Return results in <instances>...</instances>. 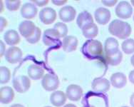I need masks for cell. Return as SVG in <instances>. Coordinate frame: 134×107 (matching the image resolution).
<instances>
[{
	"label": "cell",
	"mask_w": 134,
	"mask_h": 107,
	"mask_svg": "<svg viewBox=\"0 0 134 107\" xmlns=\"http://www.w3.org/2000/svg\"><path fill=\"white\" fill-rule=\"evenodd\" d=\"M108 31L120 39H126L131 34V26L127 22L114 19L108 26Z\"/></svg>",
	"instance_id": "1"
},
{
	"label": "cell",
	"mask_w": 134,
	"mask_h": 107,
	"mask_svg": "<svg viewBox=\"0 0 134 107\" xmlns=\"http://www.w3.org/2000/svg\"><path fill=\"white\" fill-rule=\"evenodd\" d=\"M82 52L88 57L97 58L103 54V46L98 40L91 39L86 42L82 47Z\"/></svg>",
	"instance_id": "2"
},
{
	"label": "cell",
	"mask_w": 134,
	"mask_h": 107,
	"mask_svg": "<svg viewBox=\"0 0 134 107\" xmlns=\"http://www.w3.org/2000/svg\"><path fill=\"white\" fill-rule=\"evenodd\" d=\"M60 36L54 29H46L43 34V43L47 47H56L61 45Z\"/></svg>",
	"instance_id": "3"
},
{
	"label": "cell",
	"mask_w": 134,
	"mask_h": 107,
	"mask_svg": "<svg viewBox=\"0 0 134 107\" xmlns=\"http://www.w3.org/2000/svg\"><path fill=\"white\" fill-rule=\"evenodd\" d=\"M41 86L47 92H52L57 90L59 86V79L55 74H47L42 78Z\"/></svg>",
	"instance_id": "4"
},
{
	"label": "cell",
	"mask_w": 134,
	"mask_h": 107,
	"mask_svg": "<svg viewBox=\"0 0 134 107\" xmlns=\"http://www.w3.org/2000/svg\"><path fill=\"white\" fill-rule=\"evenodd\" d=\"M12 84L16 92L19 93H25L31 86V81L28 76L21 75L14 78Z\"/></svg>",
	"instance_id": "5"
},
{
	"label": "cell",
	"mask_w": 134,
	"mask_h": 107,
	"mask_svg": "<svg viewBox=\"0 0 134 107\" xmlns=\"http://www.w3.org/2000/svg\"><path fill=\"white\" fill-rule=\"evenodd\" d=\"M115 12L119 18L126 19L130 18L133 13L131 5L126 1H121L117 4Z\"/></svg>",
	"instance_id": "6"
},
{
	"label": "cell",
	"mask_w": 134,
	"mask_h": 107,
	"mask_svg": "<svg viewBox=\"0 0 134 107\" xmlns=\"http://www.w3.org/2000/svg\"><path fill=\"white\" fill-rule=\"evenodd\" d=\"M39 16L41 22L44 24H52L57 19V12L54 9L51 7H46L40 10Z\"/></svg>",
	"instance_id": "7"
},
{
	"label": "cell",
	"mask_w": 134,
	"mask_h": 107,
	"mask_svg": "<svg viewBox=\"0 0 134 107\" xmlns=\"http://www.w3.org/2000/svg\"><path fill=\"white\" fill-rule=\"evenodd\" d=\"M36 28V26H35V24L32 21L29 20L22 21L19 25V31L20 32L21 35L26 38V39L33 36Z\"/></svg>",
	"instance_id": "8"
},
{
	"label": "cell",
	"mask_w": 134,
	"mask_h": 107,
	"mask_svg": "<svg viewBox=\"0 0 134 107\" xmlns=\"http://www.w3.org/2000/svg\"><path fill=\"white\" fill-rule=\"evenodd\" d=\"M22 58V52L17 47L9 48L5 52V59L10 64H16Z\"/></svg>",
	"instance_id": "9"
},
{
	"label": "cell",
	"mask_w": 134,
	"mask_h": 107,
	"mask_svg": "<svg viewBox=\"0 0 134 107\" xmlns=\"http://www.w3.org/2000/svg\"><path fill=\"white\" fill-rule=\"evenodd\" d=\"M110 81L105 78H94L91 84L93 90L97 93H106L110 89Z\"/></svg>",
	"instance_id": "10"
},
{
	"label": "cell",
	"mask_w": 134,
	"mask_h": 107,
	"mask_svg": "<svg viewBox=\"0 0 134 107\" xmlns=\"http://www.w3.org/2000/svg\"><path fill=\"white\" fill-rule=\"evenodd\" d=\"M66 95L67 98L73 102H78L81 99L83 95V89L76 84H71L67 87Z\"/></svg>",
	"instance_id": "11"
},
{
	"label": "cell",
	"mask_w": 134,
	"mask_h": 107,
	"mask_svg": "<svg viewBox=\"0 0 134 107\" xmlns=\"http://www.w3.org/2000/svg\"><path fill=\"white\" fill-rule=\"evenodd\" d=\"M76 15V11L71 6H65L59 11V16L62 21L70 22L73 21Z\"/></svg>",
	"instance_id": "12"
},
{
	"label": "cell",
	"mask_w": 134,
	"mask_h": 107,
	"mask_svg": "<svg viewBox=\"0 0 134 107\" xmlns=\"http://www.w3.org/2000/svg\"><path fill=\"white\" fill-rule=\"evenodd\" d=\"M120 51L119 50V42L114 38L108 37L106 39L104 44V52L106 57H111L116 54Z\"/></svg>",
	"instance_id": "13"
},
{
	"label": "cell",
	"mask_w": 134,
	"mask_h": 107,
	"mask_svg": "<svg viewBox=\"0 0 134 107\" xmlns=\"http://www.w3.org/2000/svg\"><path fill=\"white\" fill-rule=\"evenodd\" d=\"M94 17L97 23L101 25H105L110 21L111 12L108 9L106 8H98L94 12Z\"/></svg>",
	"instance_id": "14"
},
{
	"label": "cell",
	"mask_w": 134,
	"mask_h": 107,
	"mask_svg": "<svg viewBox=\"0 0 134 107\" xmlns=\"http://www.w3.org/2000/svg\"><path fill=\"white\" fill-rule=\"evenodd\" d=\"M38 9L33 3H25L21 8V15L27 19L34 18L37 14Z\"/></svg>",
	"instance_id": "15"
},
{
	"label": "cell",
	"mask_w": 134,
	"mask_h": 107,
	"mask_svg": "<svg viewBox=\"0 0 134 107\" xmlns=\"http://www.w3.org/2000/svg\"><path fill=\"white\" fill-rule=\"evenodd\" d=\"M78 41L77 38L74 36H66L62 41V48L66 52H71L77 49Z\"/></svg>",
	"instance_id": "16"
},
{
	"label": "cell",
	"mask_w": 134,
	"mask_h": 107,
	"mask_svg": "<svg viewBox=\"0 0 134 107\" xmlns=\"http://www.w3.org/2000/svg\"><path fill=\"white\" fill-rule=\"evenodd\" d=\"M14 92L10 86H3L0 89V102L2 104H7L14 99Z\"/></svg>",
	"instance_id": "17"
},
{
	"label": "cell",
	"mask_w": 134,
	"mask_h": 107,
	"mask_svg": "<svg viewBox=\"0 0 134 107\" xmlns=\"http://www.w3.org/2000/svg\"><path fill=\"white\" fill-rule=\"evenodd\" d=\"M110 81L111 85L117 89H121L127 84L126 76L121 72H117L112 74Z\"/></svg>",
	"instance_id": "18"
},
{
	"label": "cell",
	"mask_w": 134,
	"mask_h": 107,
	"mask_svg": "<svg viewBox=\"0 0 134 107\" xmlns=\"http://www.w3.org/2000/svg\"><path fill=\"white\" fill-rule=\"evenodd\" d=\"M67 97L64 92L62 91H56L51 94L50 102L56 107H60L64 104L66 102Z\"/></svg>",
	"instance_id": "19"
},
{
	"label": "cell",
	"mask_w": 134,
	"mask_h": 107,
	"mask_svg": "<svg viewBox=\"0 0 134 107\" xmlns=\"http://www.w3.org/2000/svg\"><path fill=\"white\" fill-rule=\"evenodd\" d=\"M29 76L33 80H39L44 77V69L41 66L37 64H31L28 68Z\"/></svg>",
	"instance_id": "20"
},
{
	"label": "cell",
	"mask_w": 134,
	"mask_h": 107,
	"mask_svg": "<svg viewBox=\"0 0 134 107\" xmlns=\"http://www.w3.org/2000/svg\"><path fill=\"white\" fill-rule=\"evenodd\" d=\"M4 39L6 43L9 46H14V45L18 44L21 41L19 33L13 29L6 31V33L4 35Z\"/></svg>",
	"instance_id": "21"
},
{
	"label": "cell",
	"mask_w": 134,
	"mask_h": 107,
	"mask_svg": "<svg viewBox=\"0 0 134 107\" xmlns=\"http://www.w3.org/2000/svg\"><path fill=\"white\" fill-rule=\"evenodd\" d=\"M93 16L89 12H88L87 11H83L82 12H81L78 15L77 19H76V24L80 29H82L83 26L88 24L93 23Z\"/></svg>",
	"instance_id": "22"
},
{
	"label": "cell",
	"mask_w": 134,
	"mask_h": 107,
	"mask_svg": "<svg viewBox=\"0 0 134 107\" xmlns=\"http://www.w3.org/2000/svg\"><path fill=\"white\" fill-rule=\"evenodd\" d=\"M82 34L86 39H93L98 35V29L97 25L94 23L88 24L83 27Z\"/></svg>",
	"instance_id": "23"
},
{
	"label": "cell",
	"mask_w": 134,
	"mask_h": 107,
	"mask_svg": "<svg viewBox=\"0 0 134 107\" xmlns=\"http://www.w3.org/2000/svg\"><path fill=\"white\" fill-rule=\"evenodd\" d=\"M107 64L111 66H117L121 62L123 59V54L121 51L116 53V54L111 56V57H105Z\"/></svg>",
	"instance_id": "24"
},
{
	"label": "cell",
	"mask_w": 134,
	"mask_h": 107,
	"mask_svg": "<svg viewBox=\"0 0 134 107\" xmlns=\"http://www.w3.org/2000/svg\"><path fill=\"white\" fill-rule=\"evenodd\" d=\"M122 50L125 54H131L134 53V39H127L121 44Z\"/></svg>",
	"instance_id": "25"
},
{
	"label": "cell",
	"mask_w": 134,
	"mask_h": 107,
	"mask_svg": "<svg viewBox=\"0 0 134 107\" xmlns=\"http://www.w3.org/2000/svg\"><path fill=\"white\" fill-rule=\"evenodd\" d=\"M11 78L10 70L6 66L0 67V83L2 84H7Z\"/></svg>",
	"instance_id": "26"
},
{
	"label": "cell",
	"mask_w": 134,
	"mask_h": 107,
	"mask_svg": "<svg viewBox=\"0 0 134 107\" xmlns=\"http://www.w3.org/2000/svg\"><path fill=\"white\" fill-rule=\"evenodd\" d=\"M54 29L57 30L61 38H64L68 34V27L64 22H57L54 24Z\"/></svg>",
	"instance_id": "27"
},
{
	"label": "cell",
	"mask_w": 134,
	"mask_h": 107,
	"mask_svg": "<svg viewBox=\"0 0 134 107\" xmlns=\"http://www.w3.org/2000/svg\"><path fill=\"white\" fill-rule=\"evenodd\" d=\"M6 7L9 11H16L18 10L21 5V1L15 0V1H12V0H6L5 1Z\"/></svg>",
	"instance_id": "28"
},
{
	"label": "cell",
	"mask_w": 134,
	"mask_h": 107,
	"mask_svg": "<svg viewBox=\"0 0 134 107\" xmlns=\"http://www.w3.org/2000/svg\"><path fill=\"white\" fill-rule=\"evenodd\" d=\"M41 29H39V27H36V30H35V32L34 34H33V36L31 37L29 39H26V40L29 43H30L31 44H36L37 42H39V39L41 38Z\"/></svg>",
	"instance_id": "29"
},
{
	"label": "cell",
	"mask_w": 134,
	"mask_h": 107,
	"mask_svg": "<svg viewBox=\"0 0 134 107\" xmlns=\"http://www.w3.org/2000/svg\"><path fill=\"white\" fill-rule=\"evenodd\" d=\"M101 2L103 3V5L111 7H114L115 4H116L117 0H103V1H101Z\"/></svg>",
	"instance_id": "30"
},
{
	"label": "cell",
	"mask_w": 134,
	"mask_h": 107,
	"mask_svg": "<svg viewBox=\"0 0 134 107\" xmlns=\"http://www.w3.org/2000/svg\"><path fill=\"white\" fill-rule=\"evenodd\" d=\"M31 2L34 4L35 5H37L38 7H44V6H46L47 4H48L49 1L48 0H37V1L34 0Z\"/></svg>",
	"instance_id": "31"
},
{
	"label": "cell",
	"mask_w": 134,
	"mask_h": 107,
	"mask_svg": "<svg viewBox=\"0 0 134 107\" xmlns=\"http://www.w3.org/2000/svg\"><path fill=\"white\" fill-rule=\"evenodd\" d=\"M52 2L57 6H61L63 5V4H65L67 2V0H62V1H59V0H52Z\"/></svg>",
	"instance_id": "32"
},
{
	"label": "cell",
	"mask_w": 134,
	"mask_h": 107,
	"mask_svg": "<svg viewBox=\"0 0 134 107\" xmlns=\"http://www.w3.org/2000/svg\"><path fill=\"white\" fill-rule=\"evenodd\" d=\"M0 20H1V31H2V30L4 29L6 25L7 24V21L6 20V19L2 17V16H1Z\"/></svg>",
	"instance_id": "33"
},
{
	"label": "cell",
	"mask_w": 134,
	"mask_h": 107,
	"mask_svg": "<svg viewBox=\"0 0 134 107\" xmlns=\"http://www.w3.org/2000/svg\"><path fill=\"white\" fill-rule=\"evenodd\" d=\"M0 44H1V53H0V57H2L3 55L4 54L5 52V45L3 43L2 41H0Z\"/></svg>",
	"instance_id": "34"
},
{
	"label": "cell",
	"mask_w": 134,
	"mask_h": 107,
	"mask_svg": "<svg viewBox=\"0 0 134 107\" xmlns=\"http://www.w3.org/2000/svg\"><path fill=\"white\" fill-rule=\"evenodd\" d=\"M129 81H131L132 84H134V70L131 71L130 72L129 76Z\"/></svg>",
	"instance_id": "35"
},
{
	"label": "cell",
	"mask_w": 134,
	"mask_h": 107,
	"mask_svg": "<svg viewBox=\"0 0 134 107\" xmlns=\"http://www.w3.org/2000/svg\"><path fill=\"white\" fill-rule=\"evenodd\" d=\"M130 104L132 106V107H134V93L131 95V99H130Z\"/></svg>",
	"instance_id": "36"
},
{
	"label": "cell",
	"mask_w": 134,
	"mask_h": 107,
	"mask_svg": "<svg viewBox=\"0 0 134 107\" xmlns=\"http://www.w3.org/2000/svg\"><path fill=\"white\" fill-rule=\"evenodd\" d=\"M10 107H24L23 105L19 104H13Z\"/></svg>",
	"instance_id": "37"
},
{
	"label": "cell",
	"mask_w": 134,
	"mask_h": 107,
	"mask_svg": "<svg viewBox=\"0 0 134 107\" xmlns=\"http://www.w3.org/2000/svg\"><path fill=\"white\" fill-rule=\"evenodd\" d=\"M64 107H77L76 105L72 104H66Z\"/></svg>",
	"instance_id": "38"
},
{
	"label": "cell",
	"mask_w": 134,
	"mask_h": 107,
	"mask_svg": "<svg viewBox=\"0 0 134 107\" xmlns=\"http://www.w3.org/2000/svg\"><path fill=\"white\" fill-rule=\"evenodd\" d=\"M131 62L132 66H134V55H133L131 57Z\"/></svg>",
	"instance_id": "39"
},
{
	"label": "cell",
	"mask_w": 134,
	"mask_h": 107,
	"mask_svg": "<svg viewBox=\"0 0 134 107\" xmlns=\"http://www.w3.org/2000/svg\"><path fill=\"white\" fill-rule=\"evenodd\" d=\"M1 13L2 12H4V7H2V2L1 1Z\"/></svg>",
	"instance_id": "40"
},
{
	"label": "cell",
	"mask_w": 134,
	"mask_h": 107,
	"mask_svg": "<svg viewBox=\"0 0 134 107\" xmlns=\"http://www.w3.org/2000/svg\"><path fill=\"white\" fill-rule=\"evenodd\" d=\"M82 107H95L94 106H92V105H88V106H84Z\"/></svg>",
	"instance_id": "41"
},
{
	"label": "cell",
	"mask_w": 134,
	"mask_h": 107,
	"mask_svg": "<svg viewBox=\"0 0 134 107\" xmlns=\"http://www.w3.org/2000/svg\"><path fill=\"white\" fill-rule=\"evenodd\" d=\"M131 3L132 4H133V6H134V0H132V1H131Z\"/></svg>",
	"instance_id": "42"
},
{
	"label": "cell",
	"mask_w": 134,
	"mask_h": 107,
	"mask_svg": "<svg viewBox=\"0 0 134 107\" xmlns=\"http://www.w3.org/2000/svg\"><path fill=\"white\" fill-rule=\"evenodd\" d=\"M122 107H129V106H122Z\"/></svg>",
	"instance_id": "43"
},
{
	"label": "cell",
	"mask_w": 134,
	"mask_h": 107,
	"mask_svg": "<svg viewBox=\"0 0 134 107\" xmlns=\"http://www.w3.org/2000/svg\"><path fill=\"white\" fill-rule=\"evenodd\" d=\"M45 107H51V106H45Z\"/></svg>",
	"instance_id": "44"
},
{
	"label": "cell",
	"mask_w": 134,
	"mask_h": 107,
	"mask_svg": "<svg viewBox=\"0 0 134 107\" xmlns=\"http://www.w3.org/2000/svg\"><path fill=\"white\" fill-rule=\"evenodd\" d=\"M133 21H134V16H133Z\"/></svg>",
	"instance_id": "45"
}]
</instances>
